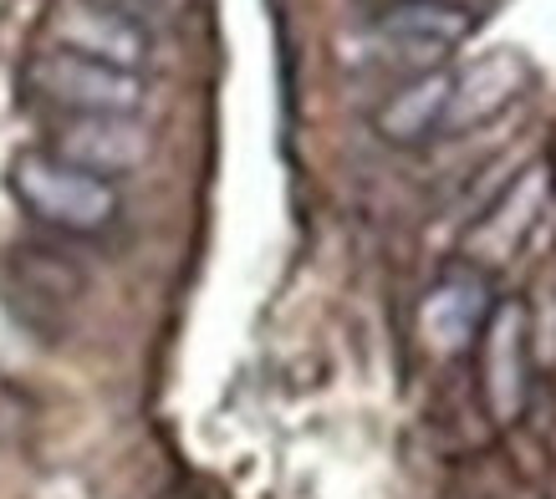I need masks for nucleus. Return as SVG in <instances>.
I'll return each mask as SVG.
<instances>
[{
    "label": "nucleus",
    "instance_id": "obj_1",
    "mask_svg": "<svg viewBox=\"0 0 556 499\" xmlns=\"http://www.w3.org/2000/svg\"><path fill=\"white\" fill-rule=\"evenodd\" d=\"M11 194L31 219L62 234H102L123 215V194L113 179H98L87 168L67 164L47 149L21 153L11 164Z\"/></svg>",
    "mask_w": 556,
    "mask_h": 499
},
{
    "label": "nucleus",
    "instance_id": "obj_2",
    "mask_svg": "<svg viewBox=\"0 0 556 499\" xmlns=\"http://www.w3.org/2000/svg\"><path fill=\"white\" fill-rule=\"evenodd\" d=\"M26 87H31V98H41L62 117H138V107L149 98L138 72L108 67V62H92V56H77L62 47L36 56L26 72Z\"/></svg>",
    "mask_w": 556,
    "mask_h": 499
},
{
    "label": "nucleus",
    "instance_id": "obj_3",
    "mask_svg": "<svg viewBox=\"0 0 556 499\" xmlns=\"http://www.w3.org/2000/svg\"><path fill=\"white\" fill-rule=\"evenodd\" d=\"M475 351H480V393L490 418L516 423L531 402V317L521 300H495Z\"/></svg>",
    "mask_w": 556,
    "mask_h": 499
},
{
    "label": "nucleus",
    "instance_id": "obj_4",
    "mask_svg": "<svg viewBox=\"0 0 556 499\" xmlns=\"http://www.w3.org/2000/svg\"><path fill=\"white\" fill-rule=\"evenodd\" d=\"M552 168L546 164H531L526 174H516L501 200L490 204L485 215L475 219L470 240H465V255L475 260V270H495L506 266L510 255L536 234V225L546 219V204H552Z\"/></svg>",
    "mask_w": 556,
    "mask_h": 499
},
{
    "label": "nucleus",
    "instance_id": "obj_5",
    "mask_svg": "<svg viewBox=\"0 0 556 499\" xmlns=\"http://www.w3.org/2000/svg\"><path fill=\"white\" fill-rule=\"evenodd\" d=\"M47 153L98 174V179H118V174L149 164L153 138L138 117H62Z\"/></svg>",
    "mask_w": 556,
    "mask_h": 499
},
{
    "label": "nucleus",
    "instance_id": "obj_6",
    "mask_svg": "<svg viewBox=\"0 0 556 499\" xmlns=\"http://www.w3.org/2000/svg\"><path fill=\"white\" fill-rule=\"evenodd\" d=\"M531 82H536V72L521 51H490V56L470 62V72H459L455 87H450L444 133H475V128L495 123L531 92Z\"/></svg>",
    "mask_w": 556,
    "mask_h": 499
},
{
    "label": "nucleus",
    "instance_id": "obj_7",
    "mask_svg": "<svg viewBox=\"0 0 556 499\" xmlns=\"http://www.w3.org/2000/svg\"><path fill=\"white\" fill-rule=\"evenodd\" d=\"M51 47L108 62V67L138 72L149 56V31L128 21L123 11H113L108 0H67L56 16H51Z\"/></svg>",
    "mask_w": 556,
    "mask_h": 499
},
{
    "label": "nucleus",
    "instance_id": "obj_8",
    "mask_svg": "<svg viewBox=\"0 0 556 499\" xmlns=\"http://www.w3.org/2000/svg\"><path fill=\"white\" fill-rule=\"evenodd\" d=\"M475 26L480 16L459 0H383V11L372 21L378 41H393L399 51L419 56V67H434V56L465 47Z\"/></svg>",
    "mask_w": 556,
    "mask_h": 499
},
{
    "label": "nucleus",
    "instance_id": "obj_9",
    "mask_svg": "<svg viewBox=\"0 0 556 499\" xmlns=\"http://www.w3.org/2000/svg\"><path fill=\"white\" fill-rule=\"evenodd\" d=\"M490 311H495V291L480 270H455L424 296L419 306V332L439 357H465L480 342Z\"/></svg>",
    "mask_w": 556,
    "mask_h": 499
},
{
    "label": "nucleus",
    "instance_id": "obj_10",
    "mask_svg": "<svg viewBox=\"0 0 556 499\" xmlns=\"http://www.w3.org/2000/svg\"><path fill=\"white\" fill-rule=\"evenodd\" d=\"M450 87H455V72L450 67L414 72V77L372 113V133L383 138V143H393V149H419L429 133H444Z\"/></svg>",
    "mask_w": 556,
    "mask_h": 499
}]
</instances>
